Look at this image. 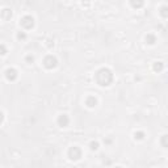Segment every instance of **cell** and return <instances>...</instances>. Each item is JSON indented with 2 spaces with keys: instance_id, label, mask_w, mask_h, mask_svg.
<instances>
[{
  "instance_id": "1",
  "label": "cell",
  "mask_w": 168,
  "mask_h": 168,
  "mask_svg": "<svg viewBox=\"0 0 168 168\" xmlns=\"http://www.w3.org/2000/svg\"><path fill=\"white\" fill-rule=\"evenodd\" d=\"M95 79H96L99 86L108 87L109 84L113 82V74L109 68H100V70L96 72V75H95Z\"/></svg>"
},
{
  "instance_id": "2",
  "label": "cell",
  "mask_w": 168,
  "mask_h": 168,
  "mask_svg": "<svg viewBox=\"0 0 168 168\" xmlns=\"http://www.w3.org/2000/svg\"><path fill=\"white\" fill-rule=\"evenodd\" d=\"M57 64H58V60L54 55H46L44 59V66L47 68V70H51V68L57 67Z\"/></svg>"
},
{
  "instance_id": "3",
  "label": "cell",
  "mask_w": 168,
  "mask_h": 168,
  "mask_svg": "<svg viewBox=\"0 0 168 168\" xmlns=\"http://www.w3.org/2000/svg\"><path fill=\"white\" fill-rule=\"evenodd\" d=\"M20 25H21L24 29H32L33 26H34V18H33L32 16H29V15H26V16L21 17Z\"/></svg>"
},
{
  "instance_id": "4",
  "label": "cell",
  "mask_w": 168,
  "mask_h": 168,
  "mask_svg": "<svg viewBox=\"0 0 168 168\" xmlns=\"http://www.w3.org/2000/svg\"><path fill=\"white\" fill-rule=\"evenodd\" d=\"M68 158L71 160H79L82 158V150H80V147L78 146L70 147V150H68Z\"/></svg>"
},
{
  "instance_id": "5",
  "label": "cell",
  "mask_w": 168,
  "mask_h": 168,
  "mask_svg": "<svg viewBox=\"0 0 168 168\" xmlns=\"http://www.w3.org/2000/svg\"><path fill=\"white\" fill-rule=\"evenodd\" d=\"M57 122H58V125L60 128H66V126L70 124V118H68L67 114H60L58 117V120H57Z\"/></svg>"
},
{
  "instance_id": "6",
  "label": "cell",
  "mask_w": 168,
  "mask_h": 168,
  "mask_svg": "<svg viewBox=\"0 0 168 168\" xmlns=\"http://www.w3.org/2000/svg\"><path fill=\"white\" fill-rule=\"evenodd\" d=\"M5 78L11 80V82H13V80L17 79V71L15 70V68H8V70L5 71Z\"/></svg>"
},
{
  "instance_id": "7",
  "label": "cell",
  "mask_w": 168,
  "mask_h": 168,
  "mask_svg": "<svg viewBox=\"0 0 168 168\" xmlns=\"http://www.w3.org/2000/svg\"><path fill=\"white\" fill-rule=\"evenodd\" d=\"M96 104H97V99L95 96H88L86 99V105L88 108H93V106H96Z\"/></svg>"
},
{
  "instance_id": "8",
  "label": "cell",
  "mask_w": 168,
  "mask_h": 168,
  "mask_svg": "<svg viewBox=\"0 0 168 168\" xmlns=\"http://www.w3.org/2000/svg\"><path fill=\"white\" fill-rule=\"evenodd\" d=\"M2 17L4 18V20H9V18L12 17V11L8 9V8L3 9V11H2Z\"/></svg>"
},
{
  "instance_id": "9",
  "label": "cell",
  "mask_w": 168,
  "mask_h": 168,
  "mask_svg": "<svg viewBox=\"0 0 168 168\" xmlns=\"http://www.w3.org/2000/svg\"><path fill=\"white\" fill-rule=\"evenodd\" d=\"M146 42L148 45H154L156 42V37L154 36V34H147V36H146Z\"/></svg>"
},
{
  "instance_id": "10",
  "label": "cell",
  "mask_w": 168,
  "mask_h": 168,
  "mask_svg": "<svg viewBox=\"0 0 168 168\" xmlns=\"http://www.w3.org/2000/svg\"><path fill=\"white\" fill-rule=\"evenodd\" d=\"M134 138L138 139V141H142L144 138V133L143 131H135L134 133Z\"/></svg>"
},
{
  "instance_id": "11",
  "label": "cell",
  "mask_w": 168,
  "mask_h": 168,
  "mask_svg": "<svg viewBox=\"0 0 168 168\" xmlns=\"http://www.w3.org/2000/svg\"><path fill=\"white\" fill-rule=\"evenodd\" d=\"M154 70L155 71H162L163 70V63L162 62H155L154 63Z\"/></svg>"
},
{
  "instance_id": "12",
  "label": "cell",
  "mask_w": 168,
  "mask_h": 168,
  "mask_svg": "<svg viewBox=\"0 0 168 168\" xmlns=\"http://www.w3.org/2000/svg\"><path fill=\"white\" fill-rule=\"evenodd\" d=\"M91 150H93V151H96L97 148H99V142H96V141H93V142H91Z\"/></svg>"
},
{
  "instance_id": "13",
  "label": "cell",
  "mask_w": 168,
  "mask_h": 168,
  "mask_svg": "<svg viewBox=\"0 0 168 168\" xmlns=\"http://www.w3.org/2000/svg\"><path fill=\"white\" fill-rule=\"evenodd\" d=\"M130 4L134 7V8H139V7H142L143 5V2H131Z\"/></svg>"
},
{
  "instance_id": "14",
  "label": "cell",
  "mask_w": 168,
  "mask_h": 168,
  "mask_svg": "<svg viewBox=\"0 0 168 168\" xmlns=\"http://www.w3.org/2000/svg\"><path fill=\"white\" fill-rule=\"evenodd\" d=\"M7 54V47L3 44H0V55H5Z\"/></svg>"
},
{
  "instance_id": "15",
  "label": "cell",
  "mask_w": 168,
  "mask_h": 168,
  "mask_svg": "<svg viewBox=\"0 0 168 168\" xmlns=\"http://www.w3.org/2000/svg\"><path fill=\"white\" fill-rule=\"evenodd\" d=\"M167 138H168L167 135H163L162 137V146L163 147H167Z\"/></svg>"
},
{
  "instance_id": "16",
  "label": "cell",
  "mask_w": 168,
  "mask_h": 168,
  "mask_svg": "<svg viewBox=\"0 0 168 168\" xmlns=\"http://www.w3.org/2000/svg\"><path fill=\"white\" fill-rule=\"evenodd\" d=\"M17 38H18V40H25V38H26V34L22 33V32H20V33L17 34Z\"/></svg>"
},
{
  "instance_id": "17",
  "label": "cell",
  "mask_w": 168,
  "mask_h": 168,
  "mask_svg": "<svg viewBox=\"0 0 168 168\" xmlns=\"http://www.w3.org/2000/svg\"><path fill=\"white\" fill-rule=\"evenodd\" d=\"M162 15L163 17H167V7H163L162 8Z\"/></svg>"
},
{
  "instance_id": "18",
  "label": "cell",
  "mask_w": 168,
  "mask_h": 168,
  "mask_svg": "<svg viewBox=\"0 0 168 168\" xmlns=\"http://www.w3.org/2000/svg\"><path fill=\"white\" fill-rule=\"evenodd\" d=\"M33 60H34V58H33L32 55H28V57H26V62H33Z\"/></svg>"
},
{
  "instance_id": "19",
  "label": "cell",
  "mask_w": 168,
  "mask_h": 168,
  "mask_svg": "<svg viewBox=\"0 0 168 168\" xmlns=\"http://www.w3.org/2000/svg\"><path fill=\"white\" fill-rule=\"evenodd\" d=\"M3 121H4V114L0 112V125H2V122H3Z\"/></svg>"
},
{
  "instance_id": "20",
  "label": "cell",
  "mask_w": 168,
  "mask_h": 168,
  "mask_svg": "<svg viewBox=\"0 0 168 168\" xmlns=\"http://www.w3.org/2000/svg\"><path fill=\"white\" fill-rule=\"evenodd\" d=\"M114 168H122V167H114Z\"/></svg>"
}]
</instances>
